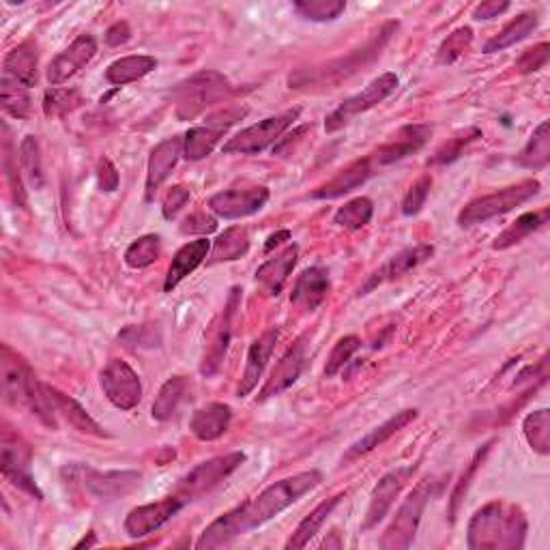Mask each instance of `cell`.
Here are the masks:
<instances>
[{
    "label": "cell",
    "instance_id": "1",
    "mask_svg": "<svg viewBox=\"0 0 550 550\" xmlns=\"http://www.w3.org/2000/svg\"><path fill=\"white\" fill-rule=\"evenodd\" d=\"M527 538V516L512 503L492 501L477 510L467 529L471 550H520Z\"/></svg>",
    "mask_w": 550,
    "mask_h": 550
},
{
    "label": "cell",
    "instance_id": "2",
    "mask_svg": "<svg viewBox=\"0 0 550 550\" xmlns=\"http://www.w3.org/2000/svg\"><path fill=\"white\" fill-rule=\"evenodd\" d=\"M398 31V22H387L379 28L372 39H368L364 46L349 52L340 59L329 61L325 65H316L310 69H297L295 74L288 76V84L291 89H312V86H334L342 80L355 76L361 67L370 65L376 56L383 52L387 41Z\"/></svg>",
    "mask_w": 550,
    "mask_h": 550
},
{
    "label": "cell",
    "instance_id": "3",
    "mask_svg": "<svg viewBox=\"0 0 550 550\" xmlns=\"http://www.w3.org/2000/svg\"><path fill=\"white\" fill-rule=\"evenodd\" d=\"M323 482L321 471H303L293 477L271 484L260 495L248 503H243V523L248 531L269 523L271 518L282 514L286 508H291L301 497H306L318 484Z\"/></svg>",
    "mask_w": 550,
    "mask_h": 550
},
{
    "label": "cell",
    "instance_id": "4",
    "mask_svg": "<svg viewBox=\"0 0 550 550\" xmlns=\"http://www.w3.org/2000/svg\"><path fill=\"white\" fill-rule=\"evenodd\" d=\"M233 93L228 78L217 71H200L172 89L170 97L175 101V114L179 121H194L209 106L222 101Z\"/></svg>",
    "mask_w": 550,
    "mask_h": 550
},
{
    "label": "cell",
    "instance_id": "5",
    "mask_svg": "<svg viewBox=\"0 0 550 550\" xmlns=\"http://www.w3.org/2000/svg\"><path fill=\"white\" fill-rule=\"evenodd\" d=\"M540 190H542V183L535 179H529V181H520L510 187H503L501 192L475 198L458 213V224L462 228L484 224V222L492 220V217L505 215V213L518 209L520 205H525V202H529L533 196H538Z\"/></svg>",
    "mask_w": 550,
    "mask_h": 550
},
{
    "label": "cell",
    "instance_id": "6",
    "mask_svg": "<svg viewBox=\"0 0 550 550\" xmlns=\"http://www.w3.org/2000/svg\"><path fill=\"white\" fill-rule=\"evenodd\" d=\"M434 492V480L419 482L411 495L404 499L400 510L392 518V523L385 529L379 546L383 550H407L413 540L419 523H422V514Z\"/></svg>",
    "mask_w": 550,
    "mask_h": 550
},
{
    "label": "cell",
    "instance_id": "7",
    "mask_svg": "<svg viewBox=\"0 0 550 550\" xmlns=\"http://www.w3.org/2000/svg\"><path fill=\"white\" fill-rule=\"evenodd\" d=\"M63 477L71 484H80L95 499H121L134 492L142 475L138 471H99L84 465H71L63 469Z\"/></svg>",
    "mask_w": 550,
    "mask_h": 550
},
{
    "label": "cell",
    "instance_id": "8",
    "mask_svg": "<svg viewBox=\"0 0 550 550\" xmlns=\"http://www.w3.org/2000/svg\"><path fill=\"white\" fill-rule=\"evenodd\" d=\"M245 117H248V108L245 106H226L209 114L205 123L192 127L185 134L183 157L190 159V162H200V159L209 157L228 129Z\"/></svg>",
    "mask_w": 550,
    "mask_h": 550
},
{
    "label": "cell",
    "instance_id": "9",
    "mask_svg": "<svg viewBox=\"0 0 550 550\" xmlns=\"http://www.w3.org/2000/svg\"><path fill=\"white\" fill-rule=\"evenodd\" d=\"M301 114V108H293L275 114V117H269L265 121H260L248 129H243L235 138H230L224 144V153H241V155H258L263 153L271 144L278 142L288 127H291L297 117Z\"/></svg>",
    "mask_w": 550,
    "mask_h": 550
},
{
    "label": "cell",
    "instance_id": "10",
    "mask_svg": "<svg viewBox=\"0 0 550 550\" xmlns=\"http://www.w3.org/2000/svg\"><path fill=\"white\" fill-rule=\"evenodd\" d=\"M398 89V76L392 74V71H387V74L379 76L376 80H372L364 91L344 99L342 104L329 114L325 119V132L334 134L338 129H342L344 125H349L357 114L368 112L374 106H379L381 101H385L389 95Z\"/></svg>",
    "mask_w": 550,
    "mask_h": 550
},
{
    "label": "cell",
    "instance_id": "11",
    "mask_svg": "<svg viewBox=\"0 0 550 550\" xmlns=\"http://www.w3.org/2000/svg\"><path fill=\"white\" fill-rule=\"evenodd\" d=\"M243 462H245L243 452H233L226 456L211 458L207 462H200V465L187 473L181 480V484L177 486V497L187 503L207 495V492L213 490L217 484H222L230 473H235Z\"/></svg>",
    "mask_w": 550,
    "mask_h": 550
},
{
    "label": "cell",
    "instance_id": "12",
    "mask_svg": "<svg viewBox=\"0 0 550 550\" xmlns=\"http://www.w3.org/2000/svg\"><path fill=\"white\" fill-rule=\"evenodd\" d=\"M106 398L121 411L136 409L142 400V383L136 370L123 359H110L99 374Z\"/></svg>",
    "mask_w": 550,
    "mask_h": 550
},
{
    "label": "cell",
    "instance_id": "13",
    "mask_svg": "<svg viewBox=\"0 0 550 550\" xmlns=\"http://www.w3.org/2000/svg\"><path fill=\"white\" fill-rule=\"evenodd\" d=\"M31 447H28L18 434H13L9 428L3 430V458H0V469H3L5 480L16 488L28 492L37 499H43L41 490L37 488L31 475Z\"/></svg>",
    "mask_w": 550,
    "mask_h": 550
},
{
    "label": "cell",
    "instance_id": "14",
    "mask_svg": "<svg viewBox=\"0 0 550 550\" xmlns=\"http://www.w3.org/2000/svg\"><path fill=\"white\" fill-rule=\"evenodd\" d=\"M239 295H241L239 288H233V291H230L228 303L224 306L222 314L215 318V323L209 331L207 349H205V355H202V364H200V372L205 376H213L224 364L230 338H233V316L239 306Z\"/></svg>",
    "mask_w": 550,
    "mask_h": 550
},
{
    "label": "cell",
    "instance_id": "15",
    "mask_svg": "<svg viewBox=\"0 0 550 550\" xmlns=\"http://www.w3.org/2000/svg\"><path fill=\"white\" fill-rule=\"evenodd\" d=\"M413 473H415V465H407V467H396V469H392L387 475L381 477V482L376 484L374 490H372L370 508L366 512L361 531L374 529L376 525L381 523V520L389 514V510H392L394 501L398 499L402 488L407 486V482L411 480Z\"/></svg>",
    "mask_w": 550,
    "mask_h": 550
},
{
    "label": "cell",
    "instance_id": "16",
    "mask_svg": "<svg viewBox=\"0 0 550 550\" xmlns=\"http://www.w3.org/2000/svg\"><path fill=\"white\" fill-rule=\"evenodd\" d=\"M35 381V374L26 361L3 344V349H0V383H3L5 400L9 404H28Z\"/></svg>",
    "mask_w": 550,
    "mask_h": 550
},
{
    "label": "cell",
    "instance_id": "17",
    "mask_svg": "<svg viewBox=\"0 0 550 550\" xmlns=\"http://www.w3.org/2000/svg\"><path fill=\"white\" fill-rule=\"evenodd\" d=\"M308 340L310 336H301L291 349L284 353V357L275 364V368L271 370L269 379L265 383V387L260 389L258 400H269L273 396H280L282 392H286L288 387L295 385L297 379L301 376L303 368H306V359H308Z\"/></svg>",
    "mask_w": 550,
    "mask_h": 550
},
{
    "label": "cell",
    "instance_id": "18",
    "mask_svg": "<svg viewBox=\"0 0 550 550\" xmlns=\"http://www.w3.org/2000/svg\"><path fill=\"white\" fill-rule=\"evenodd\" d=\"M269 202L267 187H250V190H224L213 194L207 202V207L224 220H241L265 209Z\"/></svg>",
    "mask_w": 550,
    "mask_h": 550
},
{
    "label": "cell",
    "instance_id": "19",
    "mask_svg": "<svg viewBox=\"0 0 550 550\" xmlns=\"http://www.w3.org/2000/svg\"><path fill=\"white\" fill-rule=\"evenodd\" d=\"M183 505H185V501L179 499L177 495L166 497L157 503L140 505V508H134L127 514L125 531L129 538H134V540L147 538V535H151L159 527H164L168 520H172V516H177Z\"/></svg>",
    "mask_w": 550,
    "mask_h": 550
},
{
    "label": "cell",
    "instance_id": "20",
    "mask_svg": "<svg viewBox=\"0 0 550 550\" xmlns=\"http://www.w3.org/2000/svg\"><path fill=\"white\" fill-rule=\"evenodd\" d=\"M97 54V41L91 35H80L71 46L61 52L48 67V82L52 86H61L69 78H74L78 71L89 65Z\"/></svg>",
    "mask_w": 550,
    "mask_h": 550
},
{
    "label": "cell",
    "instance_id": "21",
    "mask_svg": "<svg viewBox=\"0 0 550 550\" xmlns=\"http://www.w3.org/2000/svg\"><path fill=\"white\" fill-rule=\"evenodd\" d=\"M430 136H432L430 125H407L398 129V132L392 136V140H387L383 147L376 149V153L370 159L379 166L400 162V159L409 157L422 149Z\"/></svg>",
    "mask_w": 550,
    "mask_h": 550
},
{
    "label": "cell",
    "instance_id": "22",
    "mask_svg": "<svg viewBox=\"0 0 550 550\" xmlns=\"http://www.w3.org/2000/svg\"><path fill=\"white\" fill-rule=\"evenodd\" d=\"M432 252H434L432 245H415V248H407V250L398 252L396 256L389 258L379 271H374L370 275V280L359 288V295H368L372 291V288L381 286L383 282L402 278L404 273L413 271L415 267L422 265L424 260H428L432 256Z\"/></svg>",
    "mask_w": 550,
    "mask_h": 550
},
{
    "label": "cell",
    "instance_id": "23",
    "mask_svg": "<svg viewBox=\"0 0 550 550\" xmlns=\"http://www.w3.org/2000/svg\"><path fill=\"white\" fill-rule=\"evenodd\" d=\"M183 155V138L172 136L159 142L151 151L149 168H147V200L155 198V192L166 183L170 172L175 170L179 157Z\"/></svg>",
    "mask_w": 550,
    "mask_h": 550
},
{
    "label": "cell",
    "instance_id": "24",
    "mask_svg": "<svg viewBox=\"0 0 550 550\" xmlns=\"http://www.w3.org/2000/svg\"><path fill=\"white\" fill-rule=\"evenodd\" d=\"M278 338H280L278 329H267L265 334L250 346L248 361H245V370H243L241 383H239V389H237L239 398L250 396L256 389L258 379L263 376V372L267 368V361L271 359L275 344H278Z\"/></svg>",
    "mask_w": 550,
    "mask_h": 550
},
{
    "label": "cell",
    "instance_id": "25",
    "mask_svg": "<svg viewBox=\"0 0 550 550\" xmlns=\"http://www.w3.org/2000/svg\"><path fill=\"white\" fill-rule=\"evenodd\" d=\"M43 387H46V394L52 402L56 417H63L71 428L82 432V434H91V437H108L104 428H101L95 419L82 409V404L78 400H74L71 396L59 392V389L50 387L46 383H43Z\"/></svg>",
    "mask_w": 550,
    "mask_h": 550
},
{
    "label": "cell",
    "instance_id": "26",
    "mask_svg": "<svg viewBox=\"0 0 550 550\" xmlns=\"http://www.w3.org/2000/svg\"><path fill=\"white\" fill-rule=\"evenodd\" d=\"M209 252H211V241L205 237L185 243L183 248L175 254V258H172V263L168 267L164 291L170 293L172 288H177L187 275L194 273L202 263H205L209 258Z\"/></svg>",
    "mask_w": 550,
    "mask_h": 550
},
{
    "label": "cell",
    "instance_id": "27",
    "mask_svg": "<svg viewBox=\"0 0 550 550\" xmlns=\"http://www.w3.org/2000/svg\"><path fill=\"white\" fill-rule=\"evenodd\" d=\"M372 159H357L351 166L342 168L334 179H329L325 185L318 187V190L312 192V198L318 200H334L344 194H351L357 187L364 185L372 177Z\"/></svg>",
    "mask_w": 550,
    "mask_h": 550
},
{
    "label": "cell",
    "instance_id": "28",
    "mask_svg": "<svg viewBox=\"0 0 550 550\" xmlns=\"http://www.w3.org/2000/svg\"><path fill=\"white\" fill-rule=\"evenodd\" d=\"M329 293V273L323 267H310L303 271L293 288L291 303L303 312H314Z\"/></svg>",
    "mask_w": 550,
    "mask_h": 550
},
{
    "label": "cell",
    "instance_id": "29",
    "mask_svg": "<svg viewBox=\"0 0 550 550\" xmlns=\"http://www.w3.org/2000/svg\"><path fill=\"white\" fill-rule=\"evenodd\" d=\"M248 533V527L243 523V508L230 510L226 514H222L217 520L202 531V535L196 542L198 550H211V548H222L228 546L233 540H237L239 535Z\"/></svg>",
    "mask_w": 550,
    "mask_h": 550
},
{
    "label": "cell",
    "instance_id": "30",
    "mask_svg": "<svg viewBox=\"0 0 550 550\" xmlns=\"http://www.w3.org/2000/svg\"><path fill=\"white\" fill-rule=\"evenodd\" d=\"M417 417V411L415 409H404L400 413H396L394 417H389L385 424L381 426H376L374 430H370L366 437H361L357 443L351 445V450L346 452L344 460L349 462V460H355L359 456H366L368 452L376 450V447H381L385 441H389L394 437L396 432H400L402 428H407L413 419Z\"/></svg>",
    "mask_w": 550,
    "mask_h": 550
},
{
    "label": "cell",
    "instance_id": "31",
    "mask_svg": "<svg viewBox=\"0 0 550 550\" xmlns=\"http://www.w3.org/2000/svg\"><path fill=\"white\" fill-rule=\"evenodd\" d=\"M297 258H299V248L295 243H291L278 256L269 258L263 267H258L256 282L263 286L269 295L278 297L288 280V275H291V271L297 265Z\"/></svg>",
    "mask_w": 550,
    "mask_h": 550
},
{
    "label": "cell",
    "instance_id": "32",
    "mask_svg": "<svg viewBox=\"0 0 550 550\" xmlns=\"http://www.w3.org/2000/svg\"><path fill=\"white\" fill-rule=\"evenodd\" d=\"M230 419H233V409L228 404L211 402L192 415L190 430L200 441H215L228 430Z\"/></svg>",
    "mask_w": 550,
    "mask_h": 550
},
{
    "label": "cell",
    "instance_id": "33",
    "mask_svg": "<svg viewBox=\"0 0 550 550\" xmlns=\"http://www.w3.org/2000/svg\"><path fill=\"white\" fill-rule=\"evenodd\" d=\"M37 63H39V56H37V48L33 46V43L31 41L20 43L18 48H13L5 56L3 76L16 80L31 89V86H35V82H37Z\"/></svg>",
    "mask_w": 550,
    "mask_h": 550
},
{
    "label": "cell",
    "instance_id": "34",
    "mask_svg": "<svg viewBox=\"0 0 550 550\" xmlns=\"http://www.w3.org/2000/svg\"><path fill=\"white\" fill-rule=\"evenodd\" d=\"M342 499H344V495H336V497L323 501L321 505H316V508L301 520L299 527L291 535V540L286 542V550L306 548L316 538V533L321 531V527L327 523V518L331 516V512H334L338 505L342 503Z\"/></svg>",
    "mask_w": 550,
    "mask_h": 550
},
{
    "label": "cell",
    "instance_id": "35",
    "mask_svg": "<svg viewBox=\"0 0 550 550\" xmlns=\"http://www.w3.org/2000/svg\"><path fill=\"white\" fill-rule=\"evenodd\" d=\"M187 392H190V381L185 376L168 379L153 402V417L157 422H168V419L175 417L183 400L187 398Z\"/></svg>",
    "mask_w": 550,
    "mask_h": 550
},
{
    "label": "cell",
    "instance_id": "36",
    "mask_svg": "<svg viewBox=\"0 0 550 550\" xmlns=\"http://www.w3.org/2000/svg\"><path fill=\"white\" fill-rule=\"evenodd\" d=\"M155 67H157L155 56H147V54L125 56V59L114 61L106 69V80L114 86H125L129 82H136L144 76H149Z\"/></svg>",
    "mask_w": 550,
    "mask_h": 550
},
{
    "label": "cell",
    "instance_id": "37",
    "mask_svg": "<svg viewBox=\"0 0 550 550\" xmlns=\"http://www.w3.org/2000/svg\"><path fill=\"white\" fill-rule=\"evenodd\" d=\"M250 250V235L248 230L241 226L226 228L224 233L215 239L209 265L217 263H230V260H239L241 256L248 254Z\"/></svg>",
    "mask_w": 550,
    "mask_h": 550
},
{
    "label": "cell",
    "instance_id": "38",
    "mask_svg": "<svg viewBox=\"0 0 550 550\" xmlns=\"http://www.w3.org/2000/svg\"><path fill=\"white\" fill-rule=\"evenodd\" d=\"M538 13H533V11H527V13H520L518 18H514L508 26L503 28V31L499 35L492 37L486 46H484V52L486 54H492V52H501L505 48H510V46H516L518 41H523L527 39L535 28H538Z\"/></svg>",
    "mask_w": 550,
    "mask_h": 550
},
{
    "label": "cell",
    "instance_id": "39",
    "mask_svg": "<svg viewBox=\"0 0 550 550\" xmlns=\"http://www.w3.org/2000/svg\"><path fill=\"white\" fill-rule=\"evenodd\" d=\"M548 215H550L548 209L520 215L514 224H510L495 241H492V250H508L512 245L525 241L531 233L540 230L548 222Z\"/></svg>",
    "mask_w": 550,
    "mask_h": 550
},
{
    "label": "cell",
    "instance_id": "40",
    "mask_svg": "<svg viewBox=\"0 0 550 550\" xmlns=\"http://www.w3.org/2000/svg\"><path fill=\"white\" fill-rule=\"evenodd\" d=\"M550 162V123L542 121L531 134L525 149L516 157V164L527 170H542Z\"/></svg>",
    "mask_w": 550,
    "mask_h": 550
},
{
    "label": "cell",
    "instance_id": "41",
    "mask_svg": "<svg viewBox=\"0 0 550 550\" xmlns=\"http://www.w3.org/2000/svg\"><path fill=\"white\" fill-rule=\"evenodd\" d=\"M28 91H31L28 86L11 80V78L3 76V80H0V99H3V110L7 114H11L13 119L31 117L33 101H31V93Z\"/></svg>",
    "mask_w": 550,
    "mask_h": 550
},
{
    "label": "cell",
    "instance_id": "42",
    "mask_svg": "<svg viewBox=\"0 0 550 550\" xmlns=\"http://www.w3.org/2000/svg\"><path fill=\"white\" fill-rule=\"evenodd\" d=\"M523 432L533 452H538L542 456L550 454V411L548 409L529 413L523 422Z\"/></svg>",
    "mask_w": 550,
    "mask_h": 550
},
{
    "label": "cell",
    "instance_id": "43",
    "mask_svg": "<svg viewBox=\"0 0 550 550\" xmlns=\"http://www.w3.org/2000/svg\"><path fill=\"white\" fill-rule=\"evenodd\" d=\"M372 213H374L372 200L366 196H359L351 202H346L344 207H340L336 211L334 224H338L340 228H346V230H361L370 224Z\"/></svg>",
    "mask_w": 550,
    "mask_h": 550
},
{
    "label": "cell",
    "instance_id": "44",
    "mask_svg": "<svg viewBox=\"0 0 550 550\" xmlns=\"http://www.w3.org/2000/svg\"><path fill=\"white\" fill-rule=\"evenodd\" d=\"M346 9L344 0H297L295 11L310 22H334Z\"/></svg>",
    "mask_w": 550,
    "mask_h": 550
},
{
    "label": "cell",
    "instance_id": "45",
    "mask_svg": "<svg viewBox=\"0 0 550 550\" xmlns=\"http://www.w3.org/2000/svg\"><path fill=\"white\" fill-rule=\"evenodd\" d=\"M162 254V239L157 235H144L129 245L125 252V263L132 269L151 267Z\"/></svg>",
    "mask_w": 550,
    "mask_h": 550
},
{
    "label": "cell",
    "instance_id": "46",
    "mask_svg": "<svg viewBox=\"0 0 550 550\" xmlns=\"http://www.w3.org/2000/svg\"><path fill=\"white\" fill-rule=\"evenodd\" d=\"M20 162L22 170L35 190L43 187V164H41V149L39 140L35 136H26L20 144Z\"/></svg>",
    "mask_w": 550,
    "mask_h": 550
},
{
    "label": "cell",
    "instance_id": "47",
    "mask_svg": "<svg viewBox=\"0 0 550 550\" xmlns=\"http://www.w3.org/2000/svg\"><path fill=\"white\" fill-rule=\"evenodd\" d=\"M3 164H5V172H7V181L11 185V194L13 200H16L18 207H26V192L22 185V177L18 170V157L13 155V144H11V136H9V127L3 125Z\"/></svg>",
    "mask_w": 550,
    "mask_h": 550
},
{
    "label": "cell",
    "instance_id": "48",
    "mask_svg": "<svg viewBox=\"0 0 550 550\" xmlns=\"http://www.w3.org/2000/svg\"><path fill=\"white\" fill-rule=\"evenodd\" d=\"M82 104V95L76 89H50L43 95V112L46 117H65Z\"/></svg>",
    "mask_w": 550,
    "mask_h": 550
},
{
    "label": "cell",
    "instance_id": "49",
    "mask_svg": "<svg viewBox=\"0 0 550 550\" xmlns=\"http://www.w3.org/2000/svg\"><path fill=\"white\" fill-rule=\"evenodd\" d=\"M473 43V31L469 26L465 28H458V31H454L450 37H447L441 48H439V63L441 65H452L456 63L462 54H465Z\"/></svg>",
    "mask_w": 550,
    "mask_h": 550
},
{
    "label": "cell",
    "instance_id": "50",
    "mask_svg": "<svg viewBox=\"0 0 550 550\" xmlns=\"http://www.w3.org/2000/svg\"><path fill=\"white\" fill-rule=\"evenodd\" d=\"M361 349V340L357 336H346L340 338L334 346V351H331L327 366H325V376H336L344 366H349V361L353 359V355Z\"/></svg>",
    "mask_w": 550,
    "mask_h": 550
},
{
    "label": "cell",
    "instance_id": "51",
    "mask_svg": "<svg viewBox=\"0 0 550 550\" xmlns=\"http://www.w3.org/2000/svg\"><path fill=\"white\" fill-rule=\"evenodd\" d=\"M430 187H432V179L428 175L415 181L411 185V190L407 192V196H404V200H402V213L417 215L419 211H422V207L426 205V198L430 194Z\"/></svg>",
    "mask_w": 550,
    "mask_h": 550
},
{
    "label": "cell",
    "instance_id": "52",
    "mask_svg": "<svg viewBox=\"0 0 550 550\" xmlns=\"http://www.w3.org/2000/svg\"><path fill=\"white\" fill-rule=\"evenodd\" d=\"M550 59V46L544 41L540 46L529 48L527 52H523V56L516 61V69L518 74H533V71H540L548 65Z\"/></svg>",
    "mask_w": 550,
    "mask_h": 550
},
{
    "label": "cell",
    "instance_id": "53",
    "mask_svg": "<svg viewBox=\"0 0 550 550\" xmlns=\"http://www.w3.org/2000/svg\"><path fill=\"white\" fill-rule=\"evenodd\" d=\"M477 136H480V129H469L467 134L456 136L454 140L443 144V147L437 151V155H434V164H450V162H454V159L460 157L462 149H465L467 144L473 142Z\"/></svg>",
    "mask_w": 550,
    "mask_h": 550
},
{
    "label": "cell",
    "instance_id": "54",
    "mask_svg": "<svg viewBox=\"0 0 550 550\" xmlns=\"http://www.w3.org/2000/svg\"><path fill=\"white\" fill-rule=\"evenodd\" d=\"M119 338L121 342H125V346H129V349H153V346L159 344V336H155V329L147 325L127 327Z\"/></svg>",
    "mask_w": 550,
    "mask_h": 550
},
{
    "label": "cell",
    "instance_id": "55",
    "mask_svg": "<svg viewBox=\"0 0 550 550\" xmlns=\"http://www.w3.org/2000/svg\"><path fill=\"white\" fill-rule=\"evenodd\" d=\"M490 445H492V441H490V443H486V445L482 447V450L473 456V460H471V465H469L467 473L460 477V482H458V486H456V490H454V495H452V510H450L452 520L456 518L458 503H460L462 495H465V492H467V488H469V484H471V477H473V473H475V471H477V467H480L482 462H484V458H486V454H488V450H490Z\"/></svg>",
    "mask_w": 550,
    "mask_h": 550
},
{
    "label": "cell",
    "instance_id": "56",
    "mask_svg": "<svg viewBox=\"0 0 550 550\" xmlns=\"http://www.w3.org/2000/svg\"><path fill=\"white\" fill-rule=\"evenodd\" d=\"M217 230V220L205 211H196L192 215H187L183 224H181V233L183 235H211Z\"/></svg>",
    "mask_w": 550,
    "mask_h": 550
},
{
    "label": "cell",
    "instance_id": "57",
    "mask_svg": "<svg viewBox=\"0 0 550 550\" xmlns=\"http://www.w3.org/2000/svg\"><path fill=\"white\" fill-rule=\"evenodd\" d=\"M192 194L190 190H187L185 185H175V187H170V192L166 194L164 198V207H162V213L166 220H172V217H177V213L187 205V202H190Z\"/></svg>",
    "mask_w": 550,
    "mask_h": 550
},
{
    "label": "cell",
    "instance_id": "58",
    "mask_svg": "<svg viewBox=\"0 0 550 550\" xmlns=\"http://www.w3.org/2000/svg\"><path fill=\"white\" fill-rule=\"evenodd\" d=\"M97 181L104 192H114L119 187V172L108 157H104L97 166Z\"/></svg>",
    "mask_w": 550,
    "mask_h": 550
},
{
    "label": "cell",
    "instance_id": "59",
    "mask_svg": "<svg viewBox=\"0 0 550 550\" xmlns=\"http://www.w3.org/2000/svg\"><path fill=\"white\" fill-rule=\"evenodd\" d=\"M510 9V3H503V0H486V3L477 5L473 9V18L475 20H492L499 18L501 13H505Z\"/></svg>",
    "mask_w": 550,
    "mask_h": 550
},
{
    "label": "cell",
    "instance_id": "60",
    "mask_svg": "<svg viewBox=\"0 0 550 550\" xmlns=\"http://www.w3.org/2000/svg\"><path fill=\"white\" fill-rule=\"evenodd\" d=\"M129 39H132V28H129L127 22L112 24L106 31V41L110 46H123V43H127Z\"/></svg>",
    "mask_w": 550,
    "mask_h": 550
},
{
    "label": "cell",
    "instance_id": "61",
    "mask_svg": "<svg viewBox=\"0 0 550 550\" xmlns=\"http://www.w3.org/2000/svg\"><path fill=\"white\" fill-rule=\"evenodd\" d=\"M291 239V233L288 230H280V233H275L267 239V245H265V252H271L273 248H278V245H282L284 241Z\"/></svg>",
    "mask_w": 550,
    "mask_h": 550
},
{
    "label": "cell",
    "instance_id": "62",
    "mask_svg": "<svg viewBox=\"0 0 550 550\" xmlns=\"http://www.w3.org/2000/svg\"><path fill=\"white\" fill-rule=\"evenodd\" d=\"M95 544H97V538H95V533H91V535H89V540L84 538L82 542H78V544H76V548H84V546L89 548V546H95Z\"/></svg>",
    "mask_w": 550,
    "mask_h": 550
}]
</instances>
